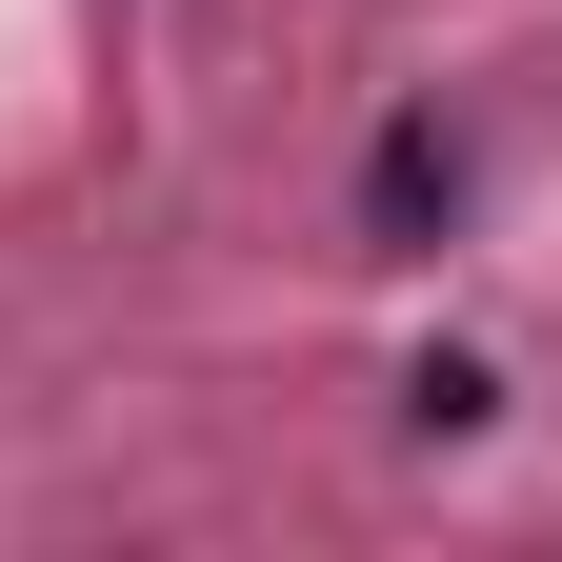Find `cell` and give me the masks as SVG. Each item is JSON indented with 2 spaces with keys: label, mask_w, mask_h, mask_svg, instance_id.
<instances>
[{
  "label": "cell",
  "mask_w": 562,
  "mask_h": 562,
  "mask_svg": "<svg viewBox=\"0 0 562 562\" xmlns=\"http://www.w3.org/2000/svg\"><path fill=\"white\" fill-rule=\"evenodd\" d=\"M462 201H482L462 121H382V140H362V241H382V261H442V241H462Z\"/></svg>",
  "instance_id": "obj_1"
}]
</instances>
